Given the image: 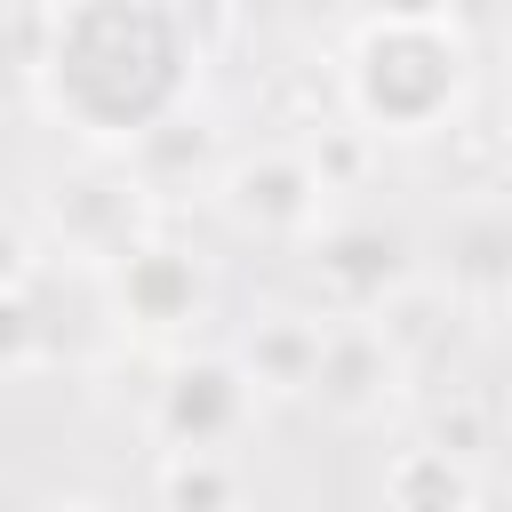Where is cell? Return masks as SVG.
Listing matches in <instances>:
<instances>
[{"label":"cell","mask_w":512,"mask_h":512,"mask_svg":"<svg viewBox=\"0 0 512 512\" xmlns=\"http://www.w3.org/2000/svg\"><path fill=\"white\" fill-rule=\"evenodd\" d=\"M104 288H112V312L136 328V336H184L200 312H208V272H200V256L192 248H176V240H136L112 272H104Z\"/></svg>","instance_id":"cell-4"},{"label":"cell","mask_w":512,"mask_h":512,"mask_svg":"<svg viewBox=\"0 0 512 512\" xmlns=\"http://www.w3.org/2000/svg\"><path fill=\"white\" fill-rule=\"evenodd\" d=\"M56 512H96V504H56Z\"/></svg>","instance_id":"cell-16"},{"label":"cell","mask_w":512,"mask_h":512,"mask_svg":"<svg viewBox=\"0 0 512 512\" xmlns=\"http://www.w3.org/2000/svg\"><path fill=\"white\" fill-rule=\"evenodd\" d=\"M240 480L224 456H168L160 464V512H232Z\"/></svg>","instance_id":"cell-12"},{"label":"cell","mask_w":512,"mask_h":512,"mask_svg":"<svg viewBox=\"0 0 512 512\" xmlns=\"http://www.w3.org/2000/svg\"><path fill=\"white\" fill-rule=\"evenodd\" d=\"M472 96V32L448 8H384L344 40V112L360 136H432Z\"/></svg>","instance_id":"cell-2"},{"label":"cell","mask_w":512,"mask_h":512,"mask_svg":"<svg viewBox=\"0 0 512 512\" xmlns=\"http://www.w3.org/2000/svg\"><path fill=\"white\" fill-rule=\"evenodd\" d=\"M48 216L64 232V256L112 272L136 240H152V184L128 168H88V176H64L48 192Z\"/></svg>","instance_id":"cell-3"},{"label":"cell","mask_w":512,"mask_h":512,"mask_svg":"<svg viewBox=\"0 0 512 512\" xmlns=\"http://www.w3.org/2000/svg\"><path fill=\"white\" fill-rule=\"evenodd\" d=\"M248 392H256V384H248L240 360H224V352L176 360L168 384H160V400H152V424H160L168 456H216V448L248 424Z\"/></svg>","instance_id":"cell-5"},{"label":"cell","mask_w":512,"mask_h":512,"mask_svg":"<svg viewBox=\"0 0 512 512\" xmlns=\"http://www.w3.org/2000/svg\"><path fill=\"white\" fill-rule=\"evenodd\" d=\"M320 352H328V328L280 312V320H256V336H248V352H240V376L264 384V392H312Z\"/></svg>","instance_id":"cell-10"},{"label":"cell","mask_w":512,"mask_h":512,"mask_svg":"<svg viewBox=\"0 0 512 512\" xmlns=\"http://www.w3.org/2000/svg\"><path fill=\"white\" fill-rule=\"evenodd\" d=\"M48 352V312H40V280L32 288H0V376L32 368Z\"/></svg>","instance_id":"cell-13"},{"label":"cell","mask_w":512,"mask_h":512,"mask_svg":"<svg viewBox=\"0 0 512 512\" xmlns=\"http://www.w3.org/2000/svg\"><path fill=\"white\" fill-rule=\"evenodd\" d=\"M320 200L328 184L304 152H248L224 168V216L256 240H304L320 224Z\"/></svg>","instance_id":"cell-6"},{"label":"cell","mask_w":512,"mask_h":512,"mask_svg":"<svg viewBox=\"0 0 512 512\" xmlns=\"http://www.w3.org/2000/svg\"><path fill=\"white\" fill-rule=\"evenodd\" d=\"M504 192H512V152H504Z\"/></svg>","instance_id":"cell-15"},{"label":"cell","mask_w":512,"mask_h":512,"mask_svg":"<svg viewBox=\"0 0 512 512\" xmlns=\"http://www.w3.org/2000/svg\"><path fill=\"white\" fill-rule=\"evenodd\" d=\"M392 376H400L392 336H384L376 320H344V328H328V352H320L312 392H320V408H336V416H376L384 392H392Z\"/></svg>","instance_id":"cell-8"},{"label":"cell","mask_w":512,"mask_h":512,"mask_svg":"<svg viewBox=\"0 0 512 512\" xmlns=\"http://www.w3.org/2000/svg\"><path fill=\"white\" fill-rule=\"evenodd\" d=\"M448 280H464V288H504L512 280V216L504 208H480L448 232Z\"/></svg>","instance_id":"cell-11"},{"label":"cell","mask_w":512,"mask_h":512,"mask_svg":"<svg viewBox=\"0 0 512 512\" xmlns=\"http://www.w3.org/2000/svg\"><path fill=\"white\" fill-rule=\"evenodd\" d=\"M32 240L16 232V224H0V288H32Z\"/></svg>","instance_id":"cell-14"},{"label":"cell","mask_w":512,"mask_h":512,"mask_svg":"<svg viewBox=\"0 0 512 512\" xmlns=\"http://www.w3.org/2000/svg\"><path fill=\"white\" fill-rule=\"evenodd\" d=\"M312 272H320L328 296L352 304V312H384V304L408 296V280H416L408 240H400L392 224H336V232H320V240H312Z\"/></svg>","instance_id":"cell-7"},{"label":"cell","mask_w":512,"mask_h":512,"mask_svg":"<svg viewBox=\"0 0 512 512\" xmlns=\"http://www.w3.org/2000/svg\"><path fill=\"white\" fill-rule=\"evenodd\" d=\"M192 80L200 32L168 0H72L32 16V96L96 152H144L184 120Z\"/></svg>","instance_id":"cell-1"},{"label":"cell","mask_w":512,"mask_h":512,"mask_svg":"<svg viewBox=\"0 0 512 512\" xmlns=\"http://www.w3.org/2000/svg\"><path fill=\"white\" fill-rule=\"evenodd\" d=\"M384 512H480V472L432 440L384 464Z\"/></svg>","instance_id":"cell-9"}]
</instances>
